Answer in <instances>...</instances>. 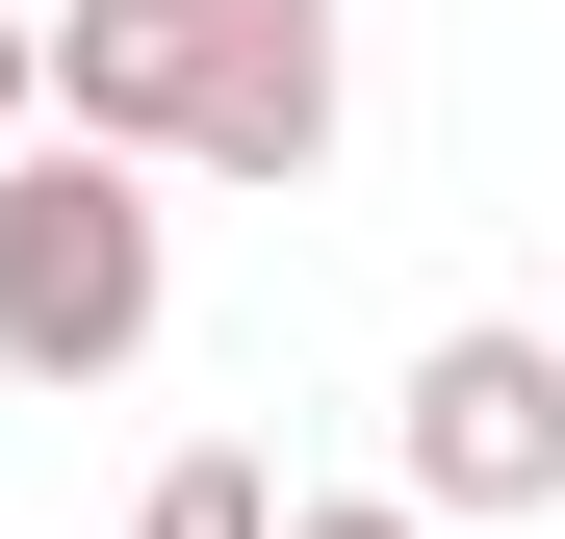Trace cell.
Listing matches in <instances>:
<instances>
[{
	"mask_svg": "<svg viewBox=\"0 0 565 539\" xmlns=\"http://www.w3.org/2000/svg\"><path fill=\"white\" fill-rule=\"evenodd\" d=\"M282 539H412V514H282Z\"/></svg>",
	"mask_w": 565,
	"mask_h": 539,
	"instance_id": "8992f818",
	"label": "cell"
},
{
	"mask_svg": "<svg viewBox=\"0 0 565 539\" xmlns=\"http://www.w3.org/2000/svg\"><path fill=\"white\" fill-rule=\"evenodd\" d=\"M26 129H52V26L0 0V154H26Z\"/></svg>",
	"mask_w": 565,
	"mask_h": 539,
	"instance_id": "5b68a950",
	"label": "cell"
},
{
	"mask_svg": "<svg viewBox=\"0 0 565 539\" xmlns=\"http://www.w3.org/2000/svg\"><path fill=\"white\" fill-rule=\"evenodd\" d=\"M412 514H565V334H437L412 359Z\"/></svg>",
	"mask_w": 565,
	"mask_h": 539,
	"instance_id": "3957f363",
	"label": "cell"
},
{
	"mask_svg": "<svg viewBox=\"0 0 565 539\" xmlns=\"http://www.w3.org/2000/svg\"><path fill=\"white\" fill-rule=\"evenodd\" d=\"M129 539H282V488H257V463H154V514H129Z\"/></svg>",
	"mask_w": 565,
	"mask_h": 539,
	"instance_id": "277c9868",
	"label": "cell"
},
{
	"mask_svg": "<svg viewBox=\"0 0 565 539\" xmlns=\"http://www.w3.org/2000/svg\"><path fill=\"white\" fill-rule=\"evenodd\" d=\"M77 154L129 180H309L334 154V0H26Z\"/></svg>",
	"mask_w": 565,
	"mask_h": 539,
	"instance_id": "6da1fadb",
	"label": "cell"
},
{
	"mask_svg": "<svg viewBox=\"0 0 565 539\" xmlns=\"http://www.w3.org/2000/svg\"><path fill=\"white\" fill-rule=\"evenodd\" d=\"M154 309H180L154 180H129V154H77V129H26V154H0V386H129Z\"/></svg>",
	"mask_w": 565,
	"mask_h": 539,
	"instance_id": "7a4b0ae2",
	"label": "cell"
}]
</instances>
